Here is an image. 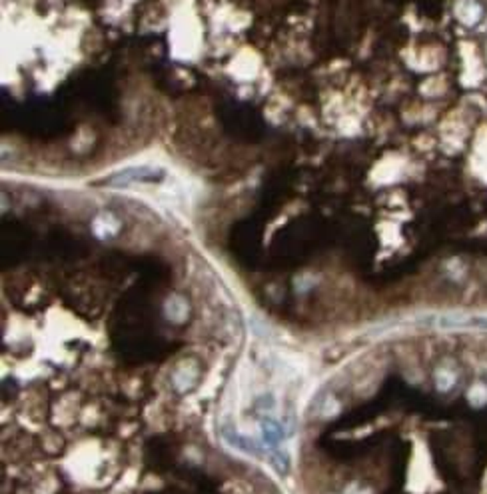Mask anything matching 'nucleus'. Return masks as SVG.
<instances>
[{
    "mask_svg": "<svg viewBox=\"0 0 487 494\" xmlns=\"http://www.w3.org/2000/svg\"><path fill=\"white\" fill-rule=\"evenodd\" d=\"M162 178H164V173L160 169L134 166V169H126L122 173L108 176L106 184H110V186H130V184H138V182H158Z\"/></svg>",
    "mask_w": 487,
    "mask_h": 494,
    "instance_id": "1",
    "label": "nucleus"
},
{
    "mask_svg": "<svg viewBox=\"0 0 487 494\" xmlns=\"http://www.w3.org/2000/svg\"><path fill=\"white\" fill-rule=\"evenodd\" d=\"M456 326H469V328H487V317H473L467 321L458 322Z\"/></svg>",
    "mask_w": 487,
    "mask_h": 494,
    "instance_id": "2",
    "label": "nucleus"
}]
</instances>
